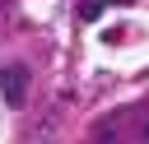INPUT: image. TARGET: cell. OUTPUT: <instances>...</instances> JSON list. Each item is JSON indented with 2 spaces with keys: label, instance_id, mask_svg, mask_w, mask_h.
<instances>
[{
  "label": "cell",
  "instance_id": "obj_3",
  "mask_svg": "<svg viewBox=\"0 0 149 144\" xmlns=\"http://www.w3.org/2000/svg\"><path fill=\"white\" fill-rule=\"evenodd\" d=\"M140 139H144V144H149V121H144V130H140Z\"/></svg>",
  "mask_w": 149,
  "mask_h": 144
},
{
  "label": "cell",
  "instance_id": "obj_2",
  "mask_svg": "<svg viewBox=\"0 0 149 144\" xmlns=\"http://www.w3.org/2000/svg\"><path fill=\"white\" fill-rule=\"evenodd\" d=\"M98 144H116V135H112V125H107V121L98 125Z\"/></svg>",
  "mask_w": 149,
  "mask_h": 144
},
{
  "label": "cell",
  "instance_id": "obj_1",
  "mask_svg": "<svg viewBox=\"0 0 149 144\" xmlns=\"http://www.w3.org/2000/svg\"><path fill=\"white\" fill-rule=\"evenodd\" d=\"M0 98H5L14 111L28 102V65H23V60H9V65H0Z\"/></svg>",
  "mask_w": 149,
  "mask_h": 144
}]
</instances>
